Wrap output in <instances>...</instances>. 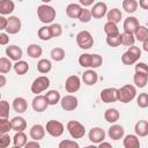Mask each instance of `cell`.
I'll use <instances>...</instances> for the list:
<instances>
[{"label": "cell", "mask_w": 148, "mask_h": 148, "mask_svg": "<svg viewBox=\"0 0 148 148\" xmlns=\"http://www.w3.org/2000/svg\"><path fill=\"white\" fill-rule=\"evenodd\" d=\"M37 16L43 23H52L56 18V9L47 3H43L37 8Z\"/></svg>", "instance_id": "cell-1"}, {"label": "cell", "mask_w": 148, "mask_h": 148, "mask_svg": "<svg viewBox=\"0 0 148 148\" xmlns=\"http://www.w3.org/2000/svg\"><path fill=\"white\" fill-rule=\"evenodd\" d=\"M136 96V88L133 84H125L118 89V101L121 103H130Z\"/></svg>", "instance_id": "cell-2"}, {"label": "cell", "mask_w": 148, "mask_h": 148, "mask_svg": "<svg viewBox=\"0 0 148 148\" xmlns=\"http://www.w3.org/2000/svg\"><path fill=\"white\" fill-rule=\"evenodd\" d=\"M140 57H141V50L138 46L132 45V46L128 47V50L125 53H123V56H121V62L124 65H128L130 66V65L135 64L140 59Z\"/></svg>", "instance_id": "cell-3"}, {"label": "cell", "mask_w": 148, "mask_h": 148, "mask_svg": "<svg viewBox=\"0 0 148 148\" xmlns=\"http://www.w3.org/2000/svg\"><path fill=\"white\" fill-rule=\"evenodd\" d=\"M67 131L73 139H81L86 134L84 126L76 120H71L67 123Z\"/></svg>", "instance_id": "cell-4"}, {"label": "cell", "mask_w": 148, "mask_h": 148, "mask_svg": "<svg viewBox=\"0 0 148 148\" xmlns=\"http://www.w3.org/2000/svg\"><path fill=\"white\" fill-rule=\"evenodd\" d=\"M76 43H77L79 47H81L83 50H88L94 45V38L89 31L82 30L76 35Z\"/></svg>", "instance_id": "cell-5"}, {"label": "cell", "mask_w": 148, "mask_h": 148, "mask_svg": "<svg viewBox=\"0 0 148 148\" xmlns=\"http://www.w3.org/2000/svg\"><path fill=\"white\" fill-rule=\"evenodd\" d=\"M50 87V79L45 75H40L34 80L31 83V91L36 95H39L42 91L46 90Z\"/></svg>", "instance_id": "cell-6"}, {"label": "cell", "mask_w": 148, "mask_h": 148, "mask_svg": "<svg viewBox=\"0 0 148 148\" xmlns=\"http://www.w3.org/2000/svg\"><path fill=\"white\" fill-rule=\"evenodd\" d=\"M46 132L51 135V136H54V138H58L60 136L62 133H64V125L58 121V120H49L46 123Z\"/></svg>", "instance_id": "cell-7"}, {"label": "cell", "mask_w": 148, "mask_h": 148, "mask_svg": "<svg viewBox=\"0 0 148 148\" xmlns=\"http://www.w3.org/2000/svg\"><path fill=\"white\" fill-rule=\"evenodd\" d=\"M60 105L65 111H73L77 108L79 102L74 95H66L60 99Z\"/></svg>", "instance_id": "cell-8"}, {"label": "cell", "mask_w": 148, "mask_h": 148, "mask_svg": "<svg viewBox=\"0 0 148 148\" xmlns=\"http://www.w3.org/2000/svg\"><path fill=\"white\" fill-rule=\"evenodd\" d=\"M81 87V80L77 75H71L67 77L66 82H65V89L67 92L73 94L76 92Z\"/></svg>", "instance_id": "cell-9"}, {"label": "cell", "mask_w": 148, "mask_h": 148, "mask_svg": "<svg viewBox=\"0 0 148 148\" xmlns=\"http://www.w3.org/2000/svg\"><path fill=\"white\" fill-rule=\"evenodd\" d=\"M101 99L104 103H114L118 101V89L117 88H105L101 91Z\"/></svg>", "instance_id": "cell-10"}, {"label": "cell", "mask_w": 148, "mask_h": 148, "mask_svg": "<svg viewBox=\"0 0 148 148\" xmlns=\"http://www.w3.org/2000/svg\"><path fill=\"white\" fill-rule=\"evenodd\" d=\"M89 140L92 142V143H101L102 141H104L105 139V132L104 130H102L101 127H92L90 131H89Z\"/></svg>", "instance_id": "cell-11"}, {"label": "cell", "mask_w": 148, "mask_h": 148, "mask_svg": "<svg viewBox=\"0 0 148 148\" xmlns=\"http://www.w3.org/2000/svg\"><path fill=\"white\" fill-rule=\"evenodd\" d=\"M21 25H22L21 20L17 16H9L6 31H7V34L15 35V34H17L21 30Z\"/></svg>", "instance_id": "cell-12"}, {"label": "cell", "mask_w": 148, "mask_h": 148, "mask_svg": "<svg viewBox=\"0 0 148 148\" xmlns=\"http://www.w3.org/2000/svg\"><path fill=\"white\" fill-rule=\"evenodd\" d=\"M90 10H91V15L94 18H102L108 13V6L105 2L99 1V2H96Z\"/></svg>", "instance_id": "cell-13"}, {"label": "cell", "mask_w": 148, "mask_h": 148, "mask_svg": "<svg viewBox=\"0 0 148 148\" xmlns=\"http://www.w3.org/2000/svg\"><path fill=\"white\" fill-rule=\"evenodd\" d=\"M32 109L36 111V112H43L46 110V108L49 106V103L45 98V96H42V95H36V97L32 99Z\"/></svg>", "instance_id": "cell-14"}, {"label": "cell", "mask_w": 148, "mask_h": 148, "mask_svg": "<svg viewBox=\"0 0 148 148\" xmlns=\"http://www.w3.org/2000/svg\"><path fill=\"white\" fill-rule=\"evenodd\" d=\"M139 27H140L139 20H138L136 17H134V16H128V17L125 18V21H124V31H125V32L134 34Z\"/></svg>", "instance_id": "cell-15"}, {"label": "cell", "mask_w": 148, "mask_h": 148, "mask_svg": "<svg viewBox=\"0 0 148 148\" xmlns=\"http://www.w3.org/2000/svg\"><path fill=\"white\" fill-rule=\"evenodd\" d=\"M6 54L8 56L9 59H12L14 61H18V60H21V58L23 56V52H22L21 47L16 46V45H9L6 49Z\"/></svg>", "instance_id": "cell-16"}, {"label": "cell", "mask_w": 148, "mask_h": 148, "mask_svg": "<svg viewBox=\"0 0 148 148\" xmlns=\"http://www.w3.org/2000/svg\"><path fill=\"white\" fill-rule=\"evenodd\" d=\"M45 131H46V128L44 126H42L39 124H36L30 128L29 134H30V138L32 140H37L38 141V140H42L45 136Z\"/></svg>", "instance_id": "cell-17"}, {"label": "cell", "mask_w": 148, "mask_h": 148, "mask_svg": "<svg viewBox=\"0 0 148 148\" xmlns=\"http://www.w3.org/2000/svg\"><path fill=\"white\" fill-rule=\"evenodd\" d=\"M124 133H125L124 127L120 126V125H117V124L112 125L109 128V131H108V134H109L110 139H112V140H119V139H121L124 136Z\"/></svg>", "instance_id": "cell-18"}, {"label": "cell", "mask_w": 148, "mask_h": 148, "mask_svg": "<svg viewBox=\"0 0 148 148\" xmlns=\"http://www.w3.org/2000/svg\"><path fill=\"white\" fill-rule=\"evenodd\" d=\"M97 80H98L97 73L95 71H92V69H88V71H86L82 74V81L87 86H94V84H96Z\"/></svg>", "instance_id": "cell-19"}, {"label": "cell", "mask_w": 148, "mask_h": 148, "mask_svg": "<svg viewBox=\"0 0 148 148\" xmlns=\"http://www.w3.org/2000/svg\"><path fill=\"white\" fill-rule=\"evenodd\" d=\"M81 10H82V7L79 3H69L66 7V14L71 18H79Z\"/></svg>", "instance_id": "cell-20"}, {"label": "cell", "mask_w": 148, "mask_h": 148, "mask_svg": "<svg viewBox=\"0 0 148 148\" xmlns=\"http://www.w3.org/2000/svg\"><path fill=\"white\" fill-rule=\"evenodd\" d=\"M13 109L17 113H23L28 109V103L23 97H16L13 101Z\"/></svg>", "instance_id": "cell-21"}, {"label": "cell", "mask_w": 148, "mask_h": 148, "mask_svg": "<svg viewBox=\"0 0 148 148\" xmlns=\"http://www.w3.org/2000/svg\"><path fill=\"white\" fill-rule=\"evenodd\" d=\"M15 9V5L12 0H1L0 1V14L8 15L12 14Z\"/></svg>", "instance_id": "cell-22"}, {"label": "cell", "mask_w": 148, "mask_h": 148, "mask_svg": "<svg viewBox=\"0 0 148 148\" xmlns=\"http://www.w3.org/2000/svg\"><path fill=\"white\" fill-rule=\"evenodd\" d=\"M134 131L138 136H147L148 135V121L139 120L134 126Z\"/></svg>", "instance_id": "cell-23"}, {"label": "cell", "mask_w": 148, "mask_h": 148, "mask_svg": "<svg viewBox=\"0 0 148 148\" xmlns=\"http://www.w3.org/2000/svg\"><path fill=\"white\" fill-rule=\"evenodd\" d=\"M12 126L15 132H22L27 128V121L23 117H14L12 119Z\"/></svg>", "instance_id": "cell-24"}, {"label": "cell", "mask_w": 148, "mask_h": 148, "mask_svg": "<svg viewBox=\"0 0 148 148\" xmlns=\"http://www.w3.org/2000/svg\"><path fill=\"white\" fill-rule=\"evenodd\" d=\"M124 147L125 148H139L140 141L138 139V135H134V134L126 135L124 139Z\"/></svg>", "instance_id": "cell-25"}, {"label": "cell", "mask_w": 148, "mask_h": 148, "mask_svg": "<svg viewBox=\"0 0 148 148\" xmlns=\"http://www.w3.org/2000/svg\"><path fill=\"white\" fill-rule=\"evenodd\" d=\"M28 140H27V135L25 133L22 132H16V134L13 138V143L15 148H21V147H25Z\"/></svg>", "instance_id": "cell-26"}, {"label": "cell", "mask_w": 148, "mask_h": 148, "mask_svg": "<svg viewBox=\"0 0 148 148\" xmlns=\"http://www.w3.org/2000/svg\"><path fill=\"white\" fill-rule=\"evenodd\" d=\"M133 81L135 83V87L138 88H143L146 87L147 82H148V75L145 73H140V72H135L134 76H133Z\"/></svg>", "instance_id": "cell-27"}, {"label": "cell", "mask_w": 148, "mask_h": 148, "mask_svg": "<svg viewBox=\"0 0 148 148\" xmlns=\"http://www.w3.org/2000/svg\"><path fill=\"white\" fill-rule=\"evenodd\" d=\"M119 117H120L119 111L117 109H112V108L111 109H108L105 111V113H104V119L108 123H110V124H114L116 121H118Z\"/></svg>", "instance_id": "cell-28"}, {"label": "cell", "mask_w": 148, "mask_h": 148, "mask_svg": "<svg viewBox=\"0 0 148 148\" xmlns=\"http://www.w3.org/2000/svg\"><path fill=\"white\" fill-rule=\"evenodd\" d=\"M106 17H108V21L113 22V23H118V22H120L121 17H123V14H121L120 9H118V8H112V9H110V10H108Z\"/></svg>", "instance_id": "cell-29"}, {"label": "cell", "mask_w": 148, "mask_h": 148, "mask_svg": "<svg viewBox=\"0 0 148 148\" xmlns=\"http://www.w3.org/2000/svg\"><path fill=\"white\" fill-rule=\"evenodd\" d=\"M27 53L30 58H39L43 53V49L38 45V44H30L28 47H27Z\"/></svg>", "instance_id": "cell-30"}, {"label": "cell", "mask_w": 148, "mask_h": 148, "mask_svg": "<svg viewBox=\"0 0 148 148\" xmlns=\"http://www.w3.org/2000/svg\"><path fill=\"white\" fill-rule=\"evenodd\" d=\"M45 98H46L49 105H56V104L59 103L60 99H61V98H60V94H59V91H57V90H50V91H47V92L45 94Z\"/></svg>", "instance_id": "cell-31"}, {"label": "cell", "mask_w": 148, "mask_h": 148, "mask_svg": "<svg viewBox=\"0 0 148 148\" xmlns=\"http://www.w3.org/2000/svg\"><path fill=\"white\" fill-rule=\"evenodd\" d=\"M37 69L42 74H46L52 69V64L49 59H40L37 62Z\"/></svg>", "instance_id": "cell-32"}, {"label": "cell", "mask_w": 148, "mask_h": 148, "mask_svg": "<svg viewBox=\"0 0 148 148\" xmlns=\"http://www.w3.org/2000/svg\"><path fill=\"white\" fill-rule=\"evenodd\" d=\"M13 68H14V71H15L16 74L23 75V74H25V73L29 71V65H28V62L24 61V60H18V61H16V62L14 64Z\"/></svg>", "instance_id": "cell-33"}, {"label": "cell", "mask_w": 148, "mask_h": 148, "mask_svg": "<svg viewBox=\"0 0 148 148\" xmlns=\"http://www.w3.org/2000/svg\"><path fill=\"white\" fill-rule=\"evenodd\" d=\"M104 32L106 34V36H117L119 35V29L117 27V23H113V22H110L108 21L105 24H104Z\"/></svg>", "instance_id": "cell-34"}, {"label": "cell", "mask_w": 148, "mask_h": 148, "mask_svg": "<svg viewBox=\"0 0 148 148\" xmlns=\"http://www.w3.org/2000/svg\"><path fill=\"white\" fill-rule=\"evenodd\" d=\"M134 36H135V39L139 40V42H145L148 39V28L143 27V25H140L136 31L134 32Z\"/></svg>", "instance_id": "cell-35"}, {"label": "cell", "mask_w": 148, "mask_h": 148, "mask_svg": "<svg viewBox=\"0 0 148 148\" xmlns=\"http://www.w3.org/2000/svg\"><path fill=\"white\" fill-rule=\"evenodd\" d=\"M120 37H121V45H125V46H132L134 45V42H135V36L134 34H130V32H123L120 34Z\"/></svg>", "instance_id": "cell-36"}, {"label": "cell", "mask_w": 148, "mask_h": 148, "mask_svg": "<svg viewBox=\"0 0 148 148\" xmlns=\"http://www.w3.org/2000/svg\"><path fill=\"white\" fill-rule=\"evenodd\" d=\"M139 6V2L136 0H124L123 1V9L130 14L134 13Z\"/></svg>", "instance_id": "cell-37"}, {"label": "cell", "mask_w": 148, "mask_h": 148, "mask_svg": "<svg viewBox=\"0 0 148 148\" xmlns=\"http://www.w3.org/2000/svg\"><path fill=\"white\" fill-rule=\"evenodd\" d=\"M10 60H12V59L5 58V57L0 58V73H1V74H6V73H8V72L12 69V67H13L14 65L10 62Z\"/></svg>", "instance_id": "cell-38"}, {"label": "cell", "mask_w": 148, "mask_h": 148, "mask_svg": "<svg viewBox=\"0 0 148 148\" xmlns=\"http://www.w3.org/2000/svg\"><path fill=\"white\" fill-rule=\"evenodd\" d=\"M37 34H38L39 39H42V40H50L51 38H53V37H52V32H51L50 27H46V25L39 28Z\"/></svg>", "instance_id": "cell-39"}, {"label": "cell", "mask_w": 148, "mask_h": 148, "mask_svg": "<svg viewBox=\"0 0 148 148\" xmlns=\"http://www.w3.org/2000/svg\"><path fill=\"white\" fill-rule=\"evenodd\" d=\"M65 58V50L61 47H54L51 50V59L54 61H61Z\"/></svg>", "instance_id": "cell-40"}, {"label": "cell", "mask_w": 148, "mask_h": 148, "mask_svg": "<svg viewBox=\"0 0 148 148\" xmlns=\"http://www.w3.org/2000/svg\"><path fill=\"white\" fill-rule=\"evenodd\" d=\"M91 58H92V54H89V53H83L79 57V64L80 66L82 67H91Z\"/></svg>", "instance_id": "cell-41"}, {"label": "cell", "mask_w": 148, "mask_h": 148, "mask_svg": "<svg viewBox=\"0 0 148 148\" xmlns=\"http://www.w3.org/2000/svg\"><path fill=\"white\" fill-rule=\"evenodd\" d=\"M12 130H13L12 120H8L7 118H1L0 119V133H8Z\"/></svg>", "instance_id": "cell-42"}, {"label": "cell", "mask_w": 148, "mask_h": 148, "mask_svg": "<svg viewBox=\"0 0 148 148\" xmlns=\"http://www.w3.org/2000/svg\"><path fill=\"white\" fill-rule=\"evenodd\" d=\"M106 44L111 47H117L121 44V37L120 34L117 36H108L106 37Z\"/></svg>", "instance_id": "cell-43"}, {"label": "cell", "mask_w": 148, "mask_h": 148, "mask_svg": "<svg viewBox=\"0 0 148 148\" xmlns=\"http://www.w3.org/2000/svg\"><path fill=\"white\" fill-rule=\"evenodd\" d=\"M136 103L139 108H148V94L147 92H141L138 97H136Z\"/></svg>", "instance_id": "cell-44"}, {"label": "cell", "mask_w": 148, "mask_h": 148, "mask_svg": "<svg viewBox=\"0 0 148 148\" xmlns=\"http://www.w3.org/2000/svg\"><path fill=\"white\" fill-rule=\"evenodd\" d=\"M91 17H92V15H91V10L86 9V8H82L81 14H80V16H79L80 22H82V23H88V22L91 20Z\"/></svg>", "instance_id": "cell-45"}, {"label": "cell", "mask_w": 148, "mask_h": 148, "mask_svg": "<svg viewBox=\"0 0 148 148\" xmlns=\"http://www.w3.org/2000/svg\"><path fill=\"white\" fill-rule=\"evenodd\" d=\"M9 116V103L7 101L0 102V118H7Z\"/></svg>", "instance_id": "cell-46"}, {"label": "cell", "mask_w": 148, "mask_h": 148, "mask_svg": "<svg viewBox=\"0 0 148 148\" xmlns=\"http://www.w3.org/2000/svg\"><path fill=\"white\" fill-rule=\"evenodd\" d=\"M51 32H52V37H59L62 34V28L59 23H52L50 25Z\"/></svg>", "instance_id": "cell-47"}, {"label": "cell", "mask_w": 148, "mask_h": 148, "mask_svg": "<svg viewBox=\"0 0 148 148\" xmlns=\"http://www.w3.org/2000/svg\"><path fill=\"white\" fill-rule=\"evenodd\" d=\"M10 143V138L8 133H0V147L7 148Z\"/></svg>", "instance_id": "cell-48"}, {"label": "cell", "mask_w": 148, "mask_h": 148, "mask_svg": "<svg viewBox=\"0 0 148 148\" xmlns=\"http://www.w3.org/2000/svg\"><path fill=\"white\" fill-rule=\"evenodd\" d=\"M59 148H79V143L73 140H62L59 143Z\"/></svg>", "instance_id": "cell-49"}, {"label": "cell", "mask_w": 148, "mask_h": 148, "mask_svg": "<svg viewBox=\"0 0 148 148\" xmlns=\"http://www.w3.org/2000/svg\"><path fill=\"white\" fill-rule=\"evenodd\" d=\"M103 64V58L99 54H92L91 58V68H98Z\"/></svg>", "instance_id": "cell-50"}, {"label": "cell", "mask_w": 148, "mask_h": 148, "mask_svg": "<svg viewBox=\"0 0 148 148\" xmlns=\"http://www.w3.org/2000/svg\"><path fill=\"white\" fill-rule=\"evenodd\" d=\"M135 72H140V73H145L148 75V65L145 62H138L135 65Z\"/></svg>", "instance_id": "cell-51"}, {"label": "cell", "mask_w": 148, "mask_h": 148, "mask_svg": "<svg viewBox=\"0 0 148 148\" xmlns=\"http://www.w3.org/2000/svg\"><path fill=\"white\" fill-rule=\"evenodd\" d=\"M8 24V18H6L3 15L0 16V30H6Z\"/></svg>", "instance_id": "cell-52"}, {"label": "cell", "mask_w": 148, "mask_h": 148, "mask_svg": "<svg viewBox=\"0 0 148 148\" xmlns=\"http://www.w3.org/2000/svg\"><path fill=\"white\" fill-rule=\"evenodd\" d=\"M8 42H9L8 35L5 34V32H1V34H0V44H1V45H6Z\"/></svg>", "instance_id": "cell-53"}, {"label": "cell", "mask_w": 148, "mask_h": 148, "mask_svg": "<svg viewBox=\"0 0 148 148\" xmlns=\"http://www.w3.org/2000/svg\"><path fill=\"white\" fill-rule=\"evenodd\" d=\"M27 148H39L40 145L37 142V140H32V141H28L25 145Z\"/></svg>", "instance_id": "cell-54"}, {"label": "cell", "mask_w": 148, "mask_h": 148, "mask_svg": "<svg viewBox=\"0 0 148 148\" xmlns=\"http://www.w3.org/2000/svg\"><path fill=\"white\" fill-rule=\"evenodd\" d=\"M139 6L142 9L148 10V0H139Z\"/></svg>", "instance_id": "cell-55"}, {"label": "cell", "mask_w": 148, "mask_h": 148, "mask_svg": "<svg viewBox=\"0 0 148 148\" xmlns=\"http://www.w3.org/2000/svg\"><path fill=\"white\" fill-rule=\"evenodd\" d=\"M94 1H95V0H79L80 5H82V6H84V7H88V6L92 5Z\"/></svg>", "instance_id": "cell-56"}, {"label": "cell", "mask_w": 148, "mask_h": 148, "mask_svg": "<svg viewBox=\"0 0 148 148\" xmlns=\"http://www.w3.org/2000/svg\"><path fill=\"white\" fill-rule=\"evenodd\" d=\"M98 147H99V148H103V147H109V148H111L112 146H111V143H109V142H104V141H102L101 143H98Z\"/></svg>", "instance_id": "cell-57"}, {"label": "cell", "mask_w": 148, "mask_h": 148, "mask_svg": "<svg viewBox=\"0 0 148 148\" xmlns=\"http://www.w3.org/2000/svg\"><path fill=\"white\" fill-rule=\"evenodd\" d=\"M0 81H1V82H0V87L2 88V87L6 84V77H5V75H3V74H1V75H0Z\"/></svg>", "instance_id": "cell-58"}, {"label": "cell", "mask_w": 148, "mask_h": 148, "mask_svg": "<svg viewBox=\"0 0 148 148\" xmlns=\"http://www.w3.org/2000/svg\"><path fill=\"white\" fill-rule=\"evenodd\" d=\"M142 49H143L146 52H148V39L143 42V44H142Z\"/></svg>", "instance_id": "cell-59"}, {"label": "cell", "mask_w": 148, "mask_h": 148, "mask_svg": "<svg viewBox=\"0 0 148 148\" xmlns=\"http://www.w3.org/2000/svg\"><path fill=\"white\" fill-rule=\"evenodd\" d=\"M42 2H44V3H49L50 1H52V0H40Z\"/></svg>", "instance_id": "cell-60"}]
</instances>
